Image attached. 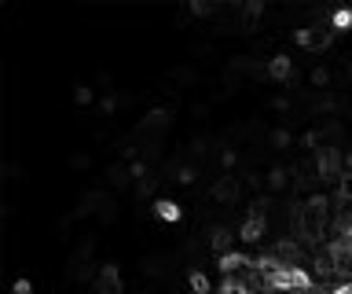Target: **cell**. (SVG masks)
Wrapping results in <instances>:
<instances>
[{"label":"cell","mask_w":352,"mask_h":294,"mask_svg":"<svg viewBox=\"0 0 352 294\" xmlns=\"http://www.w3.org/2000/svg\"><path fill=\"white\" fill-rule=\"evenodd\" d=\"M209 246H213V250H217L220 258H224V254H231V232H228L224 224L209 228Z\"/></svg>","instance_id":"cell-7"},{"label":"cell","mask_w":352,"mask_h":294,"mask_svg":"<svg viewBox=\"0 0 352 294\" xmlns=\"http://www.w3.org/2000/svg\"><path fill=\"white\" fill-rule=\"evenodd\" d=\"M92 100H96V92L88 89V85H77V92H74V103H77V107H88Z\"/></svg>","instance_id":"cell-18"},{"label":"cell","mask_w":352,"mask_h":294,"mask_svg":"<svg viewBox=\"0 0 352 294\" xmlns=\"http://www.w3.org/2000/svg\"><path fill=\"white\" fill-rule=\"evenodd\" d=\"M242 195V184L235 180V177H220L217 184H213V199L217 202H235Z\"/></svg>","instance_id":"cell-6"},{"label":"cell","mask_w":352,"mask_h":294,"mask_svg":"<svg viewBox=\"0 0 352 294\" xmlns=\"http://www.w3.org/2000/svg\"><path fill=\"white\" fill-rule=\"evenodd\" d=\"M286 177H290V169H283V166H272L268 173H264V184H268L272 191H283V188H286Z\"/></svg>","instance_id":"cell-10"},{"label":"cell","mask_w":352,"mask_h":294,"mask_svg":"<svg viewBox=\"0 0 352 294\" xmlns=\"http://www.w3.org/2000/svg\"><path fill=\"white\" fill-rule=\"evenodd\" d=\"M191 291H195V294H209V280H206V272H191Z\"/></svg>","instance_id":"cell-19"},{"label":"cell","mask_w":352,"mask_h":294,"mask_svg":"<svg viewBox=\"0 0 352 294\" xmlns=\"http://www.w3.org/2000/svg\"><path fill=\"white\" fill-rule=\"evenodd\" d=\"M264 228H268V221H264V213H257L253 210L246 221H242V228H239V239L242 243H261L264 239Z\"/></svg>","instance_id":"cell-5"},{"label":"cell","mask_w":352,"mask_h":294,"mask_svg":"<svg viewBox=\"0 0 352 294\" xmlns=\"http://www.w3.org/2000/svg\"><path fill=\"white\" fill-rule=\"evenodd\" d=\"M154 213H158L165 224H176V221L184 217V210H180V206H176L173 199H158V202H154Z\"/></svg>","instance_id":"cell-8"},{"label":"cell","mask_w":352,"mask_h":294,"mask_svg":"<svg viewBox=\"0 0 352 294\" xmlns=\"http://www.w3.org/2000/svg\"><path fill=\"white\" fill-rule=\"evenodd\" d=\"M330 294H352V283H338V287L330 291Z\"/></svg>","instance_id":"cell-27"},{"label":"cell","mask_w":352,"mask_h":294,"mask_svg":"<svg viewBox=\"0 0 352 294\" xmlns=\"http://www.w3.org/2000/svg\"><path fill=\"white\" fill-rule=\"evenodd\" d=\"M316 173L323 180H341V173H345V158H341L338 147H319L316 151Z\"/></svg>","instance_id":"cell-2"},{"label":"cell","mask_w":352,"mask_h":294,"mask_svg":"<svg viewBox=\"0 0 352 294\" xmlns=\"http://www.w3.org/2000/svg\"><path fill=\"white\" fill-rule=\"evenodd\" d=\"M92 287L96 294H121V272L118 265H103L96 272V280H92Z\"/></svg>","instance_id":"cell-4"},{"label":"cell","mask_w":352,"mask_h":294,"mask_svg":"<svg viewBox=\"0 0 352 294\" xmlns=\"http://www.w3.org/2000/svg\"><path fill=\"white\" fill-rule=\"evenodd\" d=\"M195 177H198L195 166H180V173H176V180H180V184H195Z\"/></svg>","instance_id":"cell-20"},{"label":"cell","mask_w":352,"mask_h":294,"mask_svg":"<svg viewBox=\"0 0 352 294\" xmlns=\"http://www.w3.org/2000/svg\"><path fill=\"white\" fill-rule=\"evenodd\" d=\"M220 269H224L228 276H231V272H242V269H250V261L242 258V254H224V258H220Z\"/></svg>","instance_id":"cell-11"},{"label":"cell","mask_w":352,"mask_h":294,"mask_svg":"<svg viewBox=\"0 0 352 294\" xmlns=\"http://www.w3.org/2000/svg\"><path fill=\"white\" fill-rule=\"evenodd\" d=\"M268 144H272L275 151H283V147L294 144V133H290V129H275V133L268 136Z\"/></svg>","instance_id":"cell-13"},{"label":"cell","mask_w":352,"mask_h":294,"mask_svg":"<svg viewBox=\"0 0 352 294\" xmlns=\"http://www.w3.org/2000/svg\"><path fill=\"white\" fill-rule=\"evenodd\" d=\"M235 162H239V151H224V155H220V166H224V169H231V166H235Z\"/></svg>","instance_id":"cell-21"},{"label":"cell","mask_w":352,"mask_h":294,"mask_svg":"<svg viewBox=\"0 0 352 294\" xmlns=\"http://www.w3.org/2000/svg\"><path fill=\"white\" fill-rule=\"evenodd\" d=\"M70 166H74V169H88V166H92V158H88V155H74Z\"/></svg>","instance_id":"cell-23"},{"label":"cell","mask_w":352,"mask_h":294,"mask_svg":"<svg viewBox=\"0 0 352 294\" xmlns=\"http://www.w3.org/2000/svg\"><path fill=\"white\" fill-rule=\"evenodd\" d=\"M165 125H169V111H151L147 118H143L140 133H162Z\"/></svg>","instance_id":"cell-9"},{"label":"cell","mask_w":352,"mask_h":294,"mask_svg":"<svg viewBox=\"0 0 352 294\" xmlns=\"http://www.w3.org/2000/svg\"><path fill=\"white\" fill-rule=\"evenodd\" d=\"M264 78H272V81H279V85H290L297 78V74H294V59L290 56H272L268 67H264Z\"/></svg>","instance_id":"cell-3"},{"label":"cell","mask_w":352,"mask_h":294,"mask_svg":"<svg viewBox=\"0 0 352 294\" xmlns=\"http://www.w3.org/2000/svg\"><path fill=\"white\" fill-rule=\"evenodd\" d=\"M330 26H334V34H345V30L352 26V12H349V8H341V12H334V19H330Z\"/></svg>","instance_id":"cell-14"},{"label":"cell","mask_w":352,"mask_h":294,"mask_svg":"<svg viewBox=\"0 0 352 294\" xmlns=\"http://www.w3.org/2000/svg\"><path fill=\"white\" fill-rule=\"evenodd\" d=\"M261 276L272 291H312V276L301 272L297 265H275L268 272H261Z\"/></svg>","instance_id":"cell-1"},{"label":"cell","mask_w":352,"mask_h":294,"mask_svg":"<svg viewBox=\"0 0 352 294\" xmlns=\"http://www.w3.org/2000/svg\"><path fill=\"white\" fill-rule=\"evenodd\" d=\"M338 199H341V202H352V169L341 173V180H338Z\"/></svg>","instance_id":"cell-15"},{"label":"cell","mask_w":352,"mask_h":294,"mask_svg":"<svg viewBox=\"0 0 352 294\" xmlns=\"http://www.w3.org/2000/svg\"><path fill=\"white\" fill-rule=\"evenodd\" d=\"M99 111H103V114H114V111H118V100H114V96H107V100L99 103Z\"/></svg>","instance_id":"cell-24"},{"label":"cell","mask_w":352,"mask_h":294,"mask_svg":"<svg viewBox=\"0 0 352 294\" xmlns=\"http://www.w3.org/2000/svg\"><path fill=\"white\" fill-rule=\"evenodd\" d=\"M308 81H312L316 89H330V70L327 67H316L312 74H308Z\"/></svg>","instance_id":"cell-16"},{"label":"cell","mask_w":352,"mask_h":294,"mask_svg":"<svg viewBox=\"0 0 352 294\" xmlns=\"http://www.w3.org/2000/svg\"><path fill=\"white\" fill-rule=\"evenodd\" d=\"M107 177H110V184H114V188H129L132 173H129L125 166H110V169H107Z\"/></svg>","instance_id":"cell-12"},{"label":"cell","mask_w":352,"mask_h":294,"mask_svg":"<svg viewBox=\"0 0 352 294\" xmlns=\"http://www.w3.org/2000/svg\"><path fill=\"white\" fill-rule=\"evenodd\" d=\"M11 294H33V283H30V280H15V287H11Z\"/></svg>","instance_id":"cell-22"},{"label":"cell","mask_w":352,"mask_h":294,"mask_svg":"<svg viewBox=\"0 0 352 294\" xmlns=\"http://www.w3.org/2000/svg\"><path fill=\"white\" fill-rule=\"evenodd\" d=\"M220 294H253L250 287H246V283H239V280H224V287H220Z\"/></svg>","instance_id":"cell-17"},{"label":"cell","mask_w":352,"mask_h":294,"mask_svg":"<svg viewBox=\"0 0 352 294\" xmlns=\"http://www.w3.org/2000/svg\"><path fill=\"white\" fill-rule=\"evenodd\" d=\"M272 107H275V111H290V100H286V96H275V100H272Z\"/></svg>","instance_id":"cell-25"},{"label":"cell","mask_w":352,"mask_h":294,"mask_svg":"<svg viewBox=\"0 0 352 294\" xmlns=\"http://www.w3.org/2000/svg\"><path fill=\"white\" fill-rule=\"evenodd\" d=\"M341 158H345V169H352V151H341Z\"/></svg>","instance_id":"cell-28"},{"label":"cell","mask_w":352,"mask_h":294,"mask_svg":"<svg viewBox=\"0 0 352 294\" xmlns=\"http://www.w3.org/2000/svg\"><path fill=\"white\" fill-rule=\"evenodd\" d=\"M191 12L195 15H213V8H209V4H191Z\"/></svg>","instance_id":"cell-26"}]
</instances>
